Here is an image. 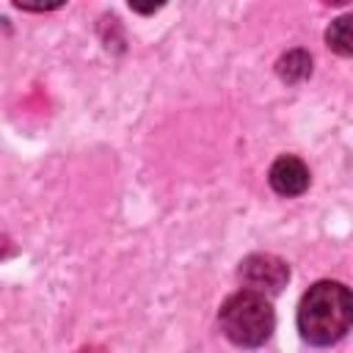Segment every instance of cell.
Wrapping results in <instances>:
<instances>
[{
	"instance_id": "1",
	"label": "cell",
	"mask_w": 353,
	"mask_h": 353,
	"mask_svg": "<svg viewBox=\"0 0 353 353\" xmlns=\"http://www.w3.org/2000/svg\"><path fill=\"white\" fill-rule=\"evenodd\" d=\"M353 328V292L339 281L312 284L298 306V331L309 345L325 347Z\"/></svg>"
},
{
	"instance_id": "2",
	"label": "cell",
	"mask_w": 353,
	"mask_h": 353,
	"mask_svg": "<svg viewBox=\"0 0 353 353\" xmlns=\"http://www.w3.org/2000/svg\"><path fill=\"white\" fill-rule=\"evenodd\" d=\"M218 323H221V331L234 345L259 347L262 342L270 339L273 325H276V314H273V306L268 303L265 295H259L254 290H240L221 303Z\"/></svg>"
},
{
	"instance_id": "3",
	"label": "cell",
	"mask_w": 353,
	"mask_h": 353,
	"mask_svg": "<svg viewBox=\"0 0 353 353\" xmlns=\"http://www.w3.org/2000/svg\"><path fill=\"white\" fill-rule=\"evenodd\" d=\"M240 281L245 290H254L259 295H276L290 279V268L284 259L273 254H251L240 262Z\"/></svg>"
},
{
	"instance_id": "4",
	"label": "cell",
	"mask_w": 353,
	"mask_h": 353,
	"mask_svg": "<svg viewBox=\"0 0 353 353\" xmlns=\"http://www.w3.org/2000/svg\"><path fill=\"white\" fill-rule=\"evenodd\" d=\"M270 188L279 193V196H301L306 188H309V168L303 160L292 157V154H284L279 157L273 165H270Z\"/></svg>"
},
{
	"instance_id": "5",
	"label": "cell",
	"mask_w": 353,
	"mask_h": 353,
	"mask_svg": "<svg viewBox=\"0 0 353 353\" xmlns=\"http://www.w3.org/2000/svg\"><path fill=\"white\" fill-rule=\"evenodd\" d=\"M325 41H328V47H331L336 55L353 58V11L336 17V19L328 25Z\"/></svg>"
},
{
	"instance_id": "6",
	"label": "cell",
	"mask_w": 353,
	"mask_h": 353,
	"mask_svg": "<svg viewBox=\"0 0 353 353\" xmlns=\"http://www.w3.org/2000/svg\"><path fill=\"white\" fill-rule=\"evenodd\" d=\"M279 77L281 80H287V83H301L303 77H309V72H312V58H309V52H303V50H290L287 55H281L279 58Z\"/></svg>"
},
{
	"instance_id": "7",
	"label": "cell",
	"mask_w": 353,
	"mask_h": 353,
	"mask_svg": "<svg viewBox=\"0 0 353 353\" xmlns=\"http://www.w3.org/2000/svg\"><path fill=\"white\" fill-rule=\"evenodd\" d=\"M77 353H108L105 347H99V345H85V347H80Z\"/></svg>"
}]
</instances>
